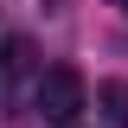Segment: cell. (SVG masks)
Listing matches in <instances>:
<instances>
[{
  "label": "cell",
  "instance_id": "cell-1",
  "mask_svg": "<svg viewBox=\"0 0 128 128\" xmlns=\"http://www.w3.org/2000/svg\"><path fill=\"white\" fill-rule=\"evenodd\" d=\"M32 102H38V115L45 122H77L83 109V77L70 70V64H51V70H38V90H32Z\"/></svg>",
  "mask_w": 128,
  "mask_h": 128
},
{
  "label": "cell",
  "instance_id": "cell-2",
  "mask_svg": "<svg viewBox=\"0 0 128 128\" xmlns=\"http://www.w3.org/2000/svg\"><path fill=\"white\" fill-rule=\"evenodd\" d=\"M96 109H102V122H109V128H128V83H122V77L96 83Z\"/></svg>",
  "mask_w": 128,
  "mask_h": 128
},
{
  "label": "cell",
  "instance_id": "cell-3",
  "mask_svg": "<svg viewBox=\"0 0 128 128\" xmlns=\"http://www.w3.org/2000/svg\"><path fill=\"white\" fill-rule=\"evenodd\" d=\"M0 64H6V70H26V64H32V45H26V38H6V45H0Z\"/></svg>",
  "mask_w": 128,
  "mask_h": 128
},
{
  "label": "cell",
  "instance_id": "cell-4",
  "mask_svg": "<svg viewBox=\"0 0 128 128\" xmlns=\"http://www.w3.org/2000/svg\"><path fill=\"white\" fill-rule=\"evenodd\" d=\"M115 6H122V13H128V0H115Z\"/></svg>",
  "mask_w": 128,
  "mask_h": 128
}]
</instances>
